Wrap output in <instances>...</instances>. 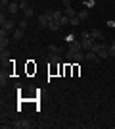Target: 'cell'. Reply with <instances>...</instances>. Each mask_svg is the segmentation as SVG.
Wrapping results in <instances>:
<instances>
[{
	"mask_svg": "<svg viewBox=\"0 0 115 129\" xmlns=\"http://www.w3.org/2000/svg\"><path fill=\"white\" fill-rule=\"evenodd\" d=\"M50 21H52V12H44V14H40V16L37 17V25L40 27V29H48Z\"/></svg>",
	"mask_w": 115,
	"mask_h": 129,
	"instance_id": "1",
	"label": "cell"
},
{
	"mask_svg": "<svg viewBox=\"0 0 115 129\" xmlns=\"http://www.w3.org/2000/svg\"><path fill=\"white\" fill-rule=\"evenodd\" d=\"M10 31L4 29V27H0V50H6L10 46Z\"/></svg>",
	"mask_w": 115,
	"mask_h": 129,
	"instance_id": "2",
	"label": "cell"
},
{
	"mask_svg": "<svg viewBox=\"0 0 115 129\" xmlns=\"http://www.w3.org/2000/svg\"><path fill=\"white\" fill-rule=\"evenodd\" d=\"M19 12H21V8H19V2H17V0H12L10 6L6 8V14H10V16H17Z\"/></svg>",
	"mask_w": 115,
	"mask_h": 129,
	"instance_id": "3",
	"label": "cell"
},
{
	"mask_svg": "<svg viewBox=\"0 0 115 129\" xmlns=\"http://www.w3.org/2000/svg\"><path fill=\"white\" fill-rule=\"evenodd\" d=\"M12 127L14 129H29L31 127V121H29V119H16V121L12 123Z\"/></svg>",
	"mask_w": 115,
	"mask_h": 129,
	"instance_id": "4",
	"label": "cell"
},
{
	"mask_svg": "<svg viewBox=\"0 0 115 129\" xmlns=\"http://www.w3.org/2000/svg\"><path fill=\"white\" fill-rule=\"evenodd\" d=\"M98 56H100V58H102V60L109 58V44L102 43V46H100V50H98Z\"/></svg>",
	"mask_w": 115,
	"mask_h": 129,
	"instance_id": "5",
	"label": "cell"
},
{
	"mask_svg": "<svg viewBox=\"0 0 115 129\" xmlns=\"http://www.w3.org/2000/svg\"><path fill=\"white\" fill-rule=\"evenodd\" d=\"M86 62H94V64H100V62H102V58H100V56L94 52V50H88V52H86Z\"/></svg>",
	"mask_w": 115,
	"mask_h": 129,
	"instance_id": "6",
	"label": "cell"
},
{
	"mask_svg": "<svg viewBox=\"0 0 115 129\" xmlns=\"http://www.w3.org/2000/svg\"><path fill=\"white\" fill-rule=\"evenodd\" d=\"M94 44H96V41H94V39H84V41H81L82 50H92Z\"/></svg>",
	"mask_w": 115,
	"mask_h": 129,
	"instance_id": "7",
	"label": "cell"
},
{
	"mask_svg": "<svg viewBox=\"0 0 115 129\" xmlns=\"http://www.w3.org/2000/svg\"><path fill=\"white\" fill-rule=\"evenodd\" d=\"M23 37H25V31H23V29H19V27H17L16 31L12 33V41H14V43H17V41H21Z\"/></svg>",
	"mask_w": 115,
	"mask_h": 129,
	"instance_id": "8",
	"label": "cell"
},
{
	"mask_svg": "<svg viewBox=\"0 0 115 129\" xmlns=\"http://www.w3.org/2000/svg\"><path fill=\"white\" fill-rule=\"evenodd\" d=\"M86 60V54L82 52V50H79V52L73 54V62H77V64H81V62H84Z\"/></svg>",
	"mask_w": 115,
	"mask_h": 129,
	"instance_id": "9",
	"label": "cell"
},
{
	"mask_svg": "<svg viewBox=\"0 0 115 129\" xmlns=\"http://www.w3.org/2000/svg\"><path fill=\"white\" fill-rule=\"evenodd\" d=\"M67 50L75 54V52H79V50H82V46H81V43H77V41H73V43H69V48H67Z\"/></svg>",
	"mask_w": 115,
	"mask_h": 129,
	"instance_id": "10",
	"label": "cell"
},
{
	"mask_svg": "<svg viewBox=\"0 0 115 129\" xmlns=\"http://www.w3.org/2000/svg\"><path fill=\"white\" fill-rule=\"evenodd\" d=\"M23 17H25V19H33L35 17V8L33 6H29L27 10H23Z\"/></svg>",
	"mask_w": 115,
	"mask_h": 129,
	"instance_id": "11",
	"label": "cell"
},
{
	"mask_svg": "<svg viewBox=\"0 0 115 129\" xmlns=\"http://www.w3.org/2000/svg\"><path fill=\"white\" fill-rule=\"evenodd\" d=\"M77 16H79L81 21H86L88 17H90V14H88V10H79V12H77Z\"/></svg>",
	"mask_w": 115,
	"mask_h": 129,
	"instance_id": "12",
	"label": "cell"
},
{
	"mask_svg": "<svg viewBox=\"0 0 115 129\" xmlns=\"http://www.w3.org/2000/svg\"><path fill=\"white\" fill-rule=\"evenodd\" d=\"M60 21H54V19H52V21H50V25H48V31H52V33H56V31H60Z\"/></svg>",
	"mask_w": 115,
	"mask_h": 129,
	"instance_id": "13",
	"label": "cell"
},
{
	"mask_svg": "<svg viewBox=\"0 0 115 129\" xmlns=\"http://www.w3.org/2000/svg\"><path fill=\"white\" fill-rule=\"evenodd\" d=\"M48 50H50V54H61V52H63V48H61V46H58V44H50Z\"/></svg>",
	"mask_w": 115,
	"mask_h": 129,
	"instance_id": "14",
	"label": "cell"
},
{
	"mask_svg": "<svg viewBox=\"0 0 115 129\" xmlns=\"http://www.w3.org/2000/svg\"><path fill=\"white\" fill-rule=\"evenodd\" d=\"M90 35H92V39H94V41H102V39H104L102 31H98V29H92V31H90Z\"/></svg>",
	"mask_w": 115,
	"mask_h": 129,
	"instance_id": "15",
	"label": "cell"
},
{
	"mask_svg": "<svg viewBox=\"0 0 115 129\" xmlns=\"http://www.w3.org/2000/svg\"><path fill=\"white\" fill-rule=\"evenodd\" d=\"M63 14H65L67 17H75V16H77V10L73 8V6H69V8H65V12H63Z\"/></svg>",
	"mask_w": 115,
	"mask_h": 129,
	"instance_id": "16",
	"label": "cell"
},
{
	"mask_svg": "<svg viewBox=\"0 0 115 129\" xmlns=\"http://www.w3.org/2000/svg\"><path fill=\"white\" fill-rule=\"evenodd\" d=\"M6 85H8V75H6L4 71H2V73H0V87H2V89H4Z\"/></svg>",
	"mask_w": 115,
	"mask_h": 129,
	"instance_id": "17",
	"label": "cell"
},
{
	"mask_svg": "<svg viewBox=\"0 0 115 129\" xmlns=\"http://www.w3.org/2000/svg\"><path fill=\"white\" fill-rule=\"evenodd\" d=\"M61 17H63V14H61L60 10H54V12H52V19H54V21H60Z\"/></svg>",
	"mask_w": 115,
	"mask_h": 129,
	"instance_id": "18",
	"label": "cell"
},
{
	"mask_svg": "<svg viewBox=\"0 0 115 129\" xmlns=\"http://www.w3.org/2000/svg\"><path fill=\"white\" fill-rule=\"evenodd\" d=\"M0 62L4 64V62H10V54H8V50H2V54H0Z\"/></svg>",
	"mask_w": 115,
	"mask_h": 129,
	"instance_id": "19",
	"label": "cell"
},
{
	"mask_svg": "<svg viewBox=\"0 0 115 129\" xmlns=\"http://www.w3.org/2000/svg\"><path fill=\"white\" fill-rule=\"evenodd\" d=\"M69 21H71V19H69V17H67L65 14H63V17H61V19H60V25H61V27H67V25H71V23H69Z\"/></svg>",
	"mask_w": 115,
	"mask_h": 129,
	"instance_id": "20",
	"label": "cell"
},
{
	"mask_svg": "<svg viewBox=\"0 0 115 129\" xmlns=\"http://www.w3.org/2000/svg\"><path fill=\"white\" fill-rule=\"evenodd\" d=\"M27 27H29V19H25V17H21V19H19V29H23V31H25Z\"/></svg>",
	"mask_w": 115,
	"mask_h": 129,
	"instance_id": "21",
	"label": "cell"
},
{
	"mask_svg": "<svg viewBox=\"0 0 115 129\" xmlns=\"http://www.w3.org/2000/svg\"><path fill=\"white\" fill-rule=\"evenodd\" d=\"M50 62H52V64H60V62H61L60 54H50Z\"/></svg>",
	"mask_w": 115,
	"mask_h": 129,
	"instance_id": "22",
	"label": "cell"
},
{
	"mask_svg": "<svg viewBox=\"0 0 115 129\" xmlns=\"http://www.w3.org/2000/svg\"><path fill=\"white\" fill-rule=\"evenodd\" d=\"M82 6H86V8H94L96 2H94V0H82Z\"/></svg>",
	"mask_w": 115,
	"mask_h": 129,
	"instance_id": "23",
	"label": "cell"
},
{
	"mask_svg": "<svg viewBox=\"0 0 115 129\" xmlns=\"http://www.w3.org/2000/svg\"><path fill=\"white\" fill-rule=\"evenodd\" d=\"M69 19H71V21H69V23H71L73 27H77V25H79V23H81V19H79V16H75V17H69Z\"/></svg>",
	"mask_w": 115,
	"mask_h": 129,
	"instance_id": "24",
	"label": "cell"
},
{
	"mask_svg": "<svg viewBox=\"0 0 115 129\" xmlns=\"http://www.w3.org/2000/svg\"><path fill=\"white\" fill-rule=\"evenodd\" d=\"M84 39H92L90 31H81V41H84Z\"/></svg>",
	"mask_w": 115,
	"mask_h": 129,
	"instance_id": "25",
	"label": "cell"
},
{
	"mask_svg": "<svg viewBox=\"0 0 115 129\" xmlns=\"http://www.w3.org/2000/svg\"><path fill=\"white\" fill-rule=\"evenodd\" d=\"M10 2H12V0H0V8H2V12H4L6 8L10 6Z\"/></svg>",
	"mask_w": 115,
	"mask_h": 129,
	"instance_id": "26",
	"label": "cell"
},
{
	"mask_svg": "<svg viewBox=\"0 0 115 129\" xmlns=\"http://www.w3.org/2000/svg\"><path fill=\"white\" fill-rule=\"evenodd\" d=\"M109 56H111V58L115 56V41H113V43L109 44Z\"/></svg>",
	"mask_w": 115,
	"mask_h": 129,
	"instance_id": "27",
	"label": "cell"
},
{
	"mask_svg": "<svg viewBox=\"0 0 115 129\" xmlns=\"http://www.w3.org/2000/svg\"><path fill=\"white\" fill-rule=\"evenodd\" d=\"M19 8H21V12L27 10V8H29V2H19Z\"/></svg>",
	"mask_w": 115,
	"mask_h": 129,
	"instance_id": "28",
	"label": "cell"
},
{
	"mask_svg": "<svg viewBox=\"0 0 115 129\" xmlns=\"http://www.w3.org/2000/svg\"><path fill=\"white\" fill-rule=\"evenodd\" d=\"M65 41H67V43H73V41H75V35H67Z\"/></svg>",
	"mask_w": 115,
	"mask_h": 129,
	"instance_id": "29",
	"label": "cell"
},
{
	"mask_svg": "<svg viewBox=\"0 0 115 129\" xmlns=\"http://www.w3.org/2000/svg\"><path fill=\"white\" fill-rule=\"evenodd\" d=\"M65 58H67V60H73V52H69V50H67V52H65Z\"/></svg>",
	"mask_w": 115,
	"mask_h": 129,
	"instance_id": "30",
	"label": "cell"
},
{
	"mask_svg": "<svg viewBox=\"0 0 115 129\" xmlns=\"http://www.w3.org/2000/svg\"><path fill=\"white\" fill-rule=\"evenodd\" d=\"M107 27H115V19H109V21H107Z\"/></svg>",
	"mask_w": 115,
	"mask_h": 129,
	"instance_id": "31",
	"label": "cell"
},
{
	"mask_svg": "<svg viewBox=\"0 0 115 129\" xmlns=\"http://www.w3.org/2000/svg\"><path fill=\"white\" fill-rule=\"evenodd\" d=\"M63 6H65V8H69V6H71V0H63Z\"/></svg>",
	"mask_w": 115,
	"mask_h": 129,
	"instance_id": "32",
	"label": "cell"
},
{
	"mask_svg": "<svg viewBox=\"0 0 115 129\" xmlns=\"http://www.w3.org/2000/svg\"><path fill=\"white\" fill-rule=\"evenodd\" d=\"M17 2H29V0H17Z\"/></svg>",
	"mask_w": 115,
	"mask_h": 129,
	"instance_id": "33",
	"label": "cell"
}]
</instances>
